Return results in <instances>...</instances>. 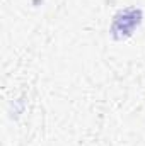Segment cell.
<instances>
[{
  "mask_svg": "<svg viewBox=\"0 0 145 146\" xmlns=\"http://www.w3.org/2000/svg\"><path fill=\"white\" fill-rule=\"evenodd\" d=\"M144 14L137 7H128L114 14L113 22H111V37L114 41H126L128 37L133 36L135 29L142 24Z\"/></svg>",
  "mask_w": 145,
  "mask_h": 146,
  "instance_id": "1",
  "label": "cell"
}]
</instances>
